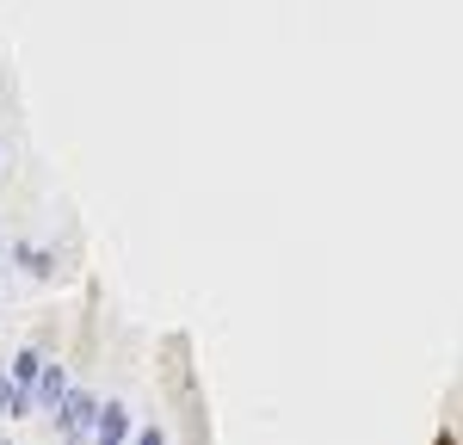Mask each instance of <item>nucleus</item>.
Instances as JSON below:
<instances>
[{"label": "nucleus", "mask_w": 463, "mask_h": 445, "mask_svg": "<svg viewBox=\"0 0 463 445\" xmlns=\"http://www.w3.org/2000/svg\"><path fill=\"white\" fill-rule=\"evenodd\" d=\"M37 371H43V359H37V346H25V353H19V359H13V383H19V390H25V383H32Z\"/></svg>", "instance_id": "nucleus-3"}, {"label": "nucleus", "mask_w": 463, "mask_h": 445, "mask_svg": "<svg viewBox=\"0 0 463 445\" xmlns=\"http://www.w3.org/2000/svg\"><path fill=\"white\" fill-rule=\"evenodd\" d=\"M62 396H69V371H62V365H50L43 377H37V402H43V408H56Z\"/></svg>", "instance_id": "nucleus-1"}, {"label": "nucleus", "mask_w": 463, "mask_h": 445, "mask_svg": "<svg viewBox=\"0 0 463 445\" xmlns=\"http://www.w3.org/2000/svg\"><path fill=\"white\" fill-rule=\"evenodd\" d=\"M93 433H99V440H124V433H130V414H124L118 402H111V408H99V421H93Z\"/></svg>", "instance_id": "nucleus-2"}, {"label": "nucleus", "mask_w": 463, "mask_h": 445, "mask_svg": "<svg viewBox=\"0 0 463 445\" xmlns=\"http://www.w3.org/2000/svg\"><path fill=\"white\" fill-rule=\"evenodd\" d=\"M0 414H25V390L13 377H0Z\"/></svg>", "instance_id": "nucleus-4"}]
</instances>
